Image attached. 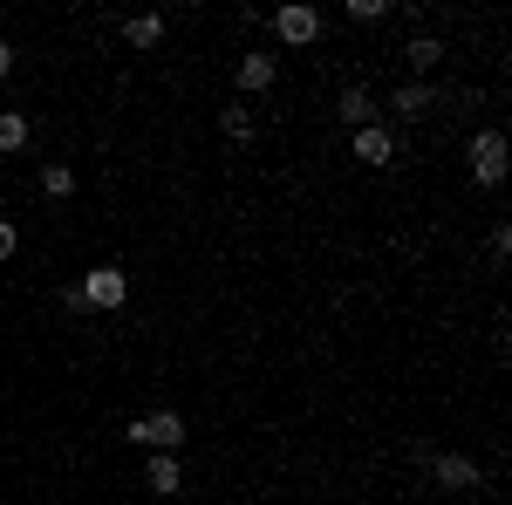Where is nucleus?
I'll list each match as a JSON object with an SVG mask.
<instances>
[{
  "label": "nucleus",
  "instance_id": "10",
  "mask_svg": "<svg viewBox=\"0 0 512 505\" xmlns=\"http://www.w3.org/2000/svg\"><path fill=\"white\" fill-rule=\"evenodd\" d=\"M274 82H280L274 55H260V48H253V55H239V89H246V96H260V89H274Z\"/></svg>",
  "mask_w": 512,
  "mask_h": 505
},
{
  "label": "nucleus",
  "instance_id": "18",
  "mask_svg": "<svg viewBox=\"0 0 512 505\" xmlns=\"http://www.w3.org/2000/svg\"><path fill=\"white\" fill-rule=\"evenodd\" d=\"M7 69H14V41L0 35V76H7Z\"/></svg>",
  "mask_w": 512,
  "mask_h": 505
},
{
  "label": "nucleus",
  "instance_id": "4",
  "mask_svg": "<svg viewBox=\"0 0 512 505\" xmlns=\"http://www.w3.org/2000/svg\"><path fill=\"white\" fill-rule=\"evenodd\" d=\"M82 287V308H96V314H117L123 301H130V273L123 267H96L89 280H76Z\"/></svg>",
  "mask_w": 512,
  "mask_h": 505
},
{
  "label": "nucleus",
  "instance_id": "14",
  "mask_svg": "<svg viewBox=\"0 0 512 505\" xmlns=\"http://www.w3.org/2000/svg\"><path fill=\"white\" fill-rule=\"evenodd\" d=\"M0 151H28V117L21 110H0Z\"/></svg>",
  "mask_w": 512,
  "mask_h": 505
},
{
  "label": "nucleus",
  "instance_id": "15",
  "mask_svg": "<svg viewBox=\"0 0 512 505\" xmlns=\"http://www.w3.org/2000/svg\"><path fill=\"white\" fill-rule=\"evenodd\" d=\"M41 192L69 198V192H76V171H69V164H41Z\"/></svg>",
  "mask_w": 512,
  "mask_h": 505
},
{
  "label": "nucleus",
  "instance_id": "16",
  "mask_svg": "<svg viewBox=\"0 0 512 505\" xmlns=\"http://www.w3.org/2000/svg\"><path fill=\"white\" fill-rule=\"evenodd\" d=\"M390 14V0H349V21H383Z\"/></svg>",
  "mask_w": 512,
  "mask_h": 505
},
{
  "label": "nucleus",
  "instance_id": "13",
  "mask_svg": "<svg viewBox=\"0 0 512 505\" xmlns=\"http://www.w3.org/2000/svg\"><path fill=\"white\" fill-rule=\"evenodd\" d=\"M219 130H226L233 144H253V110H246V103H233V110H219Z\"/></svg>",
  "mask_w": 512,
  "mask_h": 505
},
{
  "label": "nucleus",
  "instance_id": "2",
  "mask_svg": "<svg viewBox=\"0 0 512 505\" xmlns=\"http://www.w3.org/2000/svg\"><path fill=\"white\" fill-rule=\"evenodd\" d=\"M123 437H130L137 451H178V444H185V417H178V410H151V417H137Z\"/></svg>",
  "mask_w": 512,
  "mask_h": 505
},
{
  "label": "nucleus",
  "instance_id": "17",
  "mask_svg": "<svg viewBox=\"0 0 512 505\" xmlns=\"http://www.w3.org/2000/svg\"><path fill=\"white\" fill-rule=\"evenodd\" d=\"M14 246H21V233H14V219H0V260H14Z\"/></svg>",
  "mask_w": 512,
  "mask_h": 505
},
{
  "label": "nucleus",
  "instance_id": "3",
  "mask_svg": "<svg viewBox=\"0 0 512 505\" xmlns=\"http://www.w3.org/2000/svg\"><path fill=\"white\" fill-rule=\"evenodd\" d=\"M321 28H328V21H321V7H308V0H287L274 14V35L287 41V48H315Z\"/></svg>",
  "mask_w": 512,
  "mask_h": 505
},
{
  "label": "nucleus",
  "instance_id": "5",
  "mask_svg": "<svg viewBox=\"0 0 512 505\" xmlns=\"http://www.w3.org/2000/svg\"><path fill=\"white\" fill-rule=\"evenodd\" d=\"M424 465H431L437 492H472L478 485V458H465V451H431Z\"/></svg>",
  "mask_w": 512,
  "mask_h": 505
},
{
  "label": "nucleus",
  "instance_id": "12",
  "mask_svg": "<svg viewBox=\"0 0 512 505\" xmlns=\"http://www.w3.org/2000/svg\"><path fill=\"white\" fill-rule=\"evenodd\" d=\"M403 55H410V69H417V82L431 76L437 62H444V41L437 35H410V48H403Z\"/></svg>",
  "mask_w": 512,
  "mask_h": 505
},
{
  "label": "nucleus",
  "instance_id": "1",
  "mask_svg": "<svg viewBox=\"0 0 512 505\" xmlns=\"http://www.w3.org/2000/svg\"><path fill=\"white\" fill-rule=\"evenodd\" d=\"M506 130H478L472 144H465V164H472V185H485V192H492V185H506Z\"/></svg>",
  "mask_w": 512,
  "mask_h": 505
},
{
  "label": "nucleus",
  "instance_id": "11",
  "mask_svg": "<svg viewBox=\"0 0 512 505\" xmlns=\"http://www.w3.org/2000/svg\"><path fill=\"white\" fill-rule=\"evenodd\" d=\"M123 41H130V48H158L164 41V14H130V21H123Z\"/></svg>",
  "mask_w": 512,
  "mask_h": 505
},
{
  "label": "nucleus",
  "instance_id": "7",
  "mask_svg": "<svg viewBox=\"0 0 512 505\" xmlns=\"http://www.w3.org/2000/svg\"><path fill=\"white\" fill-rule=\"evenodd\" d=\"M335 117L349 123V130H369V123H383V103L355 82V89H342V103H335Z\"/></svg>",
  "mask_w": 512,
  "mask_h": 505
},
{
  "label": "nucleus",
  "instance_id": "8",
  "mask_svg": "<svg viewBox=\"0 0 512 505\" xmlns=\"http://www.w3.org/2000/svg\"><path fill=\"white\" fill-rule=\"evenodd\" d=\"M144 485H151L158 499H171V492L185 485V465H178V451H151V465H144Z\"/></svg>",
  "mask_w": 512,
  "mask_h": 505
},
{
  "label": "nucleus",
  "instance_id": "6",
  "mask_svg": "<svg viewBox=\"0 0 512 505\" xmlns=\"http://www.w3.org/2000/svg\"><path fill=\"white\" fill-rule=\"evenodd\" d=\"M355 164H396V130L390 123H369V130H349Z\"/></svg>",
  "mask_w": 512,
  "mask_h": 505
},
{
  "label": "nucleus",
  "instance_id": "9",
  "mask_svg": "<svg viewBox=\"0 0 512 505\" xmlns=\"http://www.w3.org/2000/svg\"><path fill=\"white\" fill-rule=\"evenodd\" d=\"M431 103H437V89H431V82H403V89L390 96V110H396L403 123H424V117H431Z\"/></svg>",
  "mask_w": 512,
  "mask_h": 505
}]
</instances>
